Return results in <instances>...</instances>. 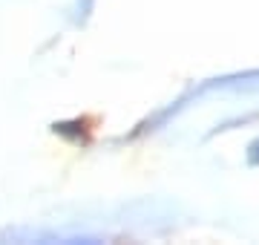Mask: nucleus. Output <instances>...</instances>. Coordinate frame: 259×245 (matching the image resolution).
Returning <instances> with one entry per match:
<instances>
[]
</instances>
